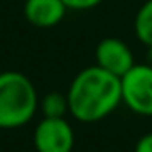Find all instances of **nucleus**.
<instances>
[{"mask_svg": "<svg viewBox=\"0 0 152 152\" xmlns=\"http://www.w3.org/2000/svg\"><path fill=\"white\" fill-rule=\"evenodd\" d=\"M70 115L83 124L100 122L122 104L120 77L99 64L81 70L73 77L68 91Z\"/></svg>", "mask_w": 152, "mask_h": 152, "instance_id": "f257e3e1", "label": "nucleus"}, {"mask_svg": "<svg viewBox=\"0 0 152 152\" xmlns=\"http://www.w3.org/2000/svg\"><path fill=\"white\" fill-rule=\"evenodd\" d=\"M39 107L36 86L22 72L0 73V129H18L29 124Z\"/></svg>", "mask_w": 152, "mask_h": 152, "instance_id": "f03ea898", "label": "nucleus"}, {"mask_svg": "<svg viewBox=\"0 0 152 152\" xmlns=\"http://www.w3.org/2000/svg\"><path fill=\"white\" fill-rule=\"evenodd\" d=\"M120 83L122 102L140 116H152V64L136 63Z\"/></svg>", "mask_w": 152, "mask_h": 152, "instance_id": "7ed1b4c3", "label": "nucleus"}, {"mask_svg": "<svg viewBox=\"0 0 152 152\" xmlns=\"http://www.w3.org/2000/svg\"><path fill=\"white\" fill-rule=\"evenodd\" d=\"M75 134L66 118H48L36 125L34 148L36 152H72Z\"/></svg>", "mask_w": 152, "mask_h": 152, "instance_id": "20e7f679", "label": "nucleus"}, {"mask_svg": "<svg viewBox=\"0 0 152 152\" xmlns=\"http://www.w3.org/2000/svg\"><path fill=\"white\" fill-rule=\"evenodd\" d=\"M95 59L97 64L109 73L116 75V77H124V75L136 64L132 50L129 45L118 38H104L95 50Z\"/></svg>", "mask_w": 152, "mask_h": 152, "instance_id": "39448f33", "label": "nucleus"}, {"mask_svg": "<svg viewBox=\"0 0 152 152\" xmlns=\"http://www.w3.org/2000/svg\"><path fill=\"white\" fill-rule=\"evenodd\" d=\"M68 7L63 0H25L23 15L27 22L39 29H50L63 22Z\"/></svg>", "mask_w": 152, "mask_h": 152, "instance_id": "423d86ee", "label": "nucleus"}, {"mask_svg": "<svg viewBox=\"0 0 152 152\" xmlns=\"http://www.w3.org/2000/svg\"><path fill=\"white\" fill-rule=\"evenodd\" d=\"M136 38L145 45L152 47V0H145L134 16Z\"/></svg>", "mask_w": 152, "mask_h": 152, "instance_id": "0eeeda50", "label": "nucleus"}, {"mask_svg": "<svg viewBox=\"0 0 152 152\" xmlns=\"http://www.w3.org/2000/svg\"><path fill=\"white\" fill-rule=\"evenodd\" d=\"M39 109H41L43 116H48V118H64V115L70 113L68 97L64 93H59V91H50V93H47L41 99Z\"/></svg>", "mask_w": 152, "mask_h": 152, "instance_id": "6e6552de", "label": "nucleus"}, {"mask_svg": "<svg viewBox=\"0 0 152 152\" xmlns=\"http://www.w3.org/2000/svg\"><path fill=\"white\" fill-rule=\"evenodd\" d=\"M68 11H90L100 6L104 0H63Z\"/></svg>", "mask_w": 152, "mask_h": 152, "instance_id": "1a4fd4ad", "label": "nucleus"}, {"mask_svg": "<svg viewBox=\"0 0 152 152\" xmlns=\"http://www.w3.org/2000/svg\"><path fill=\"white\" fill-rule=\"evenodd\" d=\"M134 152H152V132L143 134L138 140V143L134 147Z\"/></svg>", "mask_w": 152, "mask_h": 152, "instance_id": "9d476101", "label": "nucleus"}, {"mask_svg": "<svg viewBox=\"0 0 152 152\" xmlns=\"http://www.w3.org/2000/svg\"><path fill=\"white\" fill-rule=\"evenodd\" d=\"M147 63L152 64V47H147Z\"/></svg>", "mask_w": 152, "mask_h": 152, "instance_id": "9b49d317", "label": "nucleus"}]
</instances>
